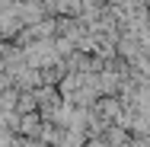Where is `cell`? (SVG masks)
Listing matches in <instances>:
<instances>
[{"mask_svg":"<svg viewBox=\"0 0 150 147\" xmlns=\"http://www.w3.org/2000/svg\"><path fill=\"white\" fill-rule=\"evenodd\" d=\"M42 125H45V118L38 115V112H23V115H19V125H16V131L35 141V138H38V131H42Z\"/></svg>","mask_w":150,"mask_h":147,"instance_id":"obj_1","label":"cell"}]
</instances>
